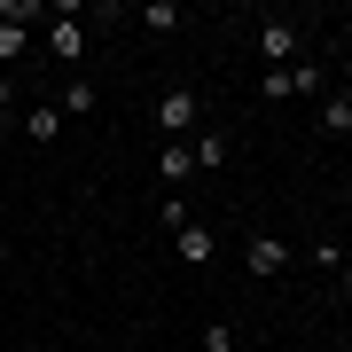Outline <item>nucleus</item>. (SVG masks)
I'll use <instances>...</instances> for the list:
<instances>
[{
	"label": "nucleus",
	"instance_id": "obj_1",
	"mask_svg": "<svg viewBox=\"0 0 352 352\" xmlns=\"http://www.w3.org/2000/svg\"><path fill=\"white\" fill-rule=\"evenodd\" d=\"M258 55H266V71H282V63H305V39H298V24L266 16V24H258Z\"/></svg>",
	"mask_w": 352,
	"mask_h": 352
},
{
	"label": "nucleus",
	"instance_id": "obj_2",
	"mask_svg": "<svg viewBox=\"0 0 352 352\" xmlns=\"http://www.w3.org/2000/svg\"><path fill=\"white\" fill-rule=\"evenodd\" d=\"M39 39H47L55 63H78V55H87V24H78L71 8H47V32H39Z\"/></svg>",
	"mask_w": 352,
	"mask_h": 352
},
{
	"label": "nucleus",
	"instance_id": "obj_3",
	"mask_svg": "<svg viewBox=\"0 0 352 352\" xmlns=\"http://www.w3.org/2000/svg\"><path fill=\"white\" fill-rule=\"evenodd\" d=\"M314 87H321V63H282V71H258V94H266V102L314 94Z\"/></svg>",
	"mask_w": 352,
	"mask_h": 352
},
{
	"label": "nucleus",
	"instance_id": "obj_4",
	"mask_svg": "<svg viewBox=\"0 0 352 352\" xmlns=\"http://www.w3.org/2000/svg\"><path fill=\"white\" fill-rule=\"evenodd\" d=\"M196 110H204V102H196L188 87H164V102H157V126H164V133H173V141H180V133H188V126H196Z\"/></svg>",
	"mask_w": 352,
	"mask_h": 352
},
{
	"label": "nucleus",
	"instance_id": "obj_5",
	"mask_svg": "<svg viewBox=\"0 0 352 352\" xmlns=\"http://www.w3.org/2000/svg\"><path fill=\"white\" fill-rule=\"evenodd\" d=\"M173 251H180V266H212V258H219V235H212L204 219H188V227L173 235Z\"/></svg>",
	"mask_w": 352,
	"mask_h": 352
},
{
	"label": "nucleus",
	"instance_id": "obj_6",
	"mask_svg": "<svg viewBox=\"0 0 352 352\" xmlns=\"http://www.w3.org/2000/svg\"><path fill=\"white\" fill-rule=\"evenodd\" d=\"M188 164H196L188 141H164V149H157V173H164V188H173V196H180V180H188Z\"/></svg>",
	"mask_w": 352,
	"mask_h": 352
},
{
	"label": "nucleus",
	"instance_id": "obj_7",
	"mask_svg": "<svg viewBox=\"0 0 352 352\" xmlns=\"http://www.w3.org/2000/svg\"><path fill=\"white\" fill-rule=\"evenodd\" d=\"M289 266V243H274V235H251V274H282Z\"/></svg>",
	"mask_w": 352,
	"mask_h": 352
},
{
	"label": "nucleus",
	"instance_id": "obj_8",
	"mask_svg": "<svg viewBox=\"0 0 352 352\" xmlns=\"http://www.w3.org/2000/svg\"><path fill=\"white\" fill-rule=\"evenodd\" d=\"M24 133L39 141V149H47V141L63 133V110H55V102H39V110H24Z\"/></svg>",
	"mask_w": 352,
	"mask_h": 352
},
{
	"label": "nucleus",
	"instance_id": "obj_9",
	"mask_svg": "<svg viewBox=\"0 0 352 352\" xmlns=\"http://www.w3.org/2000/svg\"><path fill=\"white\" fill-rule=\"evenodd\" d=\"M188 149H196V164H204V173H219V164H227V149H235V141H227V133H196Z\"/></svg>",
	"mask_w": 352,
	"mask_h": 352
},
{
	"label": "nucleus",
	"instance_id": "obj_10",
	"mask_svg": "<svg viewBox=\"0 0 352 352\" xmlns=\"http://www.w3.org/2000/svg\"><path fill=\"white\" fill-rule=\"evenodd\" d=\"M55 110H63V118H87L94 110V87H87V78H63V102H55Z\"/></svg>",
	"mask_w": 352,
	"mask_h": 352
},
{
	"label": "nucleus",
	"instance_id": "obj_11",
	"mask_svg": "<svg viewBox=\"0 0 352 352\" xmlns=\"http://www.w3.org/2000/svg\"><path fill=\"white\" fill-rule=\"evenodd\" d=\"M24 47H32V32H16V24H0V71H16V63H24Z\"/></svg>",
	"mask_w": 352,
	"mask_h": 352
},
{
	"label": "nucleus",
	"instance_id": "obj_12",
	"mask_svg": "<svg viewBox=\"0 0 352 352\" xmlns=\"http://www.w3.org/2000/svg\"><path fill=\"white\" fill-rule=\"evenodd\" d=\"M321 126H329V133H352V94H329V102H321Z\"/></svg>",
	"mask_w": 352,
	"mask_h": 352
},
{
	"label": "nucleus",
	"instance_id": "obj_13",
	"mask_svg": "<svg viewBox=\"0 0 352 352\" xmlns=\"http://www.w3.org/2000/svg\"><path fill=\"white\" fill-rule=\"evenodd\" d=\"M157 219H164V235H180V227H188V196H164Z\"/></svg>",
	"mask_w": 352,
	"mask_h": 352
},
{
	"label": "nucleus",
	"instance_id": "obj_14",
	"mask_svg": "<svg viewBox=\"0 0 352 352\" xmlns=\"http://www.w3.org/2000/svg\"><path fill=\"white\" fill-rule=\"evenodd\" d=\"M141 24H149V32H173L180 8H173V0H149V8H141Z\"/></svg>",
	"mask_w": 352,
	"mask_h": 352
},
{
	"label": "nucleus",
	"instance_id": "obj_15",
	"mask_svg": "<svg viewBox=\"0 0 352 352\" xmlns=\"http://www.w3.org/2000/svg\"><path fill=\"white\" fill-rule=\"evenodd\" d=\"M204 352H235V329H227V321H212V329H204Z\"/></svg>",
	"mask_w": 352,
	"mask_h": 352
},
{
	"label": "nucleus",
	"instance_id": "obj_16",
	"mask_svg": "<svg viewBox=\"0 0 352 352\" xmlns=\"http://www.w3.org/2000/svg\"><path fill=\"white\" fill-rule=\"evenodd\" d=\"M16 94H24V87H16V71H0V110H16Z\"/></svg>",
	"mask_w": 352,
	"mask_h": 352
},
{
	"label": "nucleus",
	"instance_id": "obj_17",
	"mask_svg": "<svg viewBox=\"0 0 352 352\" xmlns=\"http://www.w3.org/2000/svg\"><path fill=\"white\" fill-rule=\"evenodd\" d=\"M337 289H352V266H337Z\"/></svg>",
	"mask_w": 352,
	"mask_h": 352
},
{
	"label": "nucleus",
	"instance_id": "obj_18",
	"mask_svg": "<svg viewBox=\"0 0 352 352\" xmlns=\"http://www.w3.org/2000/svg\"><path fill=\"white\" fill-rule=\"evenodd\" d=\"M0 266H8V243H0Z\"/></svg>",
	"mask_w": 352,
	"mask_h": 352
},
{
	"label": "nucleus",
	"instance_id": "obj_19",
	"mask_svg": "<svg viewBox=\"0 0 352 352\" xmlns=\"http://www.w3.org/2000/svg\"><path fill=\"white\" fill-rule=\"evenodd\" d=\"M235 352H251V344H235Z\"/></svg>",
	"mask_w": 352,
	"mask_h": 352
}]
</instances>
